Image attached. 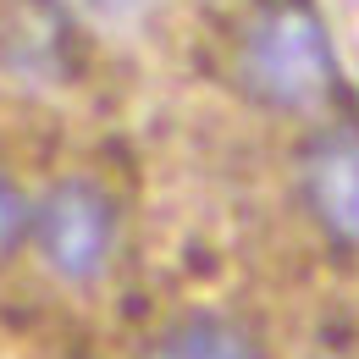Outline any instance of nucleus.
<instances>
[{"label":"nucleus","mask_w":359,"mask_h":359,"mask_svg":"<svg viewBox=\"0 0 359 359\" xmlns=\"http://www.w3.org/2000/svg\"><path fill=\"white\" fill-rule=\"evenodd\" d=\"M232 78L260 111L315 116L343 83L332 28L315 0H260L232 45Z\"/></svg>","instance_id":"nucleus-1"},{"label":"nucleus","mask_w":359,"mask_h":359,"mask_svg":"<svg viewBox=\"0 0 359 359\" xmlns=\"http://www.w3.org/2000/svg\"><path fill=\"white\" fill-rule=\"evenodd\" d=\"M28 238L39 249V260L55 282L67 287H94L122 243V216L116 199L89 177H61L34 199V222Z\"/></svg>","instance_id":"nucleus-2"},{"label":"nucleus","mask_w":359,"mask_h":359,"mask_svg":"<svg viewBox=\"0 0 359 359\" xmlns=\"http://www.w3.org/2000/svg\"><path fill=\"white\" fill-rule=\"evenodd\" d=\"M0 72L28 89L78 78V17L61 0H0Z\"/></svg>","instance_id":"nucleus-3"},{"label":"nucleus","mask_w":359,"mask_h":359,"mask_svg":"<svg viewBox=\"0 0 359 359\" xmlns=\"http://www.w3.org/2000/svg\"><path fill=\"white\" fill-rule=\"evenodd\" d=\"M299 199L332 243L359 249V133L354 128L310 133V144L299 149Z\"/></svg>","instance_id":"nucleus-4"},{"label":"nucleus","mask_w":359,"mask_h":359,"mask_svg":"<svg viewBox=\"0 0 359 359\" xmlns=\"http://www.w3.org/2000/svg\"><path fill=\"white\" fill-rule=\"evenodd\" d=\"M138 359H266L255 332L226 320V315H182L172 326H161Z\"/></svg>","instance_id":"nucleus-5"},{"label":"nucleus","mask_w":359,"mask_h":359,"mask_svg":"<svg viewBox=\"0 0 359 359\" xmlns=\"http://www.w3.org/2000/svg\"><path fill=\"white\" fill-rule=\"evenodd\" d=\"M61 6L78 17V28H94V34H128V28H138V22L149 17L155 0H61Z\"/></svg>","instance_id":"nucleus-6"},{"label":"nucleus","mask_w":359,"mask_h":359,"mask_svg":"<svg viewBox=\"0 0 359 359\" xmlns=\"http://www.w3.org/2000/svg\"><path fill=\"white\" fill-rule=\"evenodd\" d=\"M28 222H34V205L0 177V255H11V249L28 238Z\"/></svg>","instance_id":"nucleus-7"}]
</instances>
